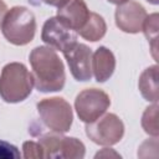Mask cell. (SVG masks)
<instances>
[{"instance_id": "1", "label": "cell", "mask_w": 159, "mask_h": 159, "mask_svg": "<svg viewBox=\"0 0 159 159\" xmlns=\"http://www.w3.org/2000/svg\"><path fill=\"white\" fill-rule=\"evenodd\" d=\"M34 87L39 92L61 91L66 82L65 66L55 50L48 46L35 47L29 56Z\"/></svg>"}, {"instance_id": "2", "label": "cell", "mask_w": 159, "mask_h": 159, "mask_svg": "<svg viewBox=\"0 0 159 159\" xmlns=\"http://www.w3.org/2000/svg\"><path fill=\"white\" fill-rule=\"evenodd\" d=\"M32 88V75L24 63L10 62L2 67L0 75V97L4 102H22L31 94Z\"/></svg>"}, {"instance_id": "3", "label": "cell", "mask_w": 159, "mask_h": 159, "mask_svg": "<svg viewBox=\"0 0 159 159\" xmlns=\"http://www.w3.org/2000/svg\"><path fill=\"white\" fill-rule=\"evenodd\" d=\"M4 37L15 46L30 43L36 32V19L31 10L25 6H14L6 11L1 25Z\"/></svg>"}, {"instance_id": "4", "label": "cell", "mask_w": 159, "mask_h": 159, "mask_svg": "<svg viewBox=\"0 0 159 159\" xmlns=\"http://www.w3.org/2000/svg\"><path fill=\"white\" fill-rule=\"evenodd\" d=\"M36 107L41 120L51 130L66 133L71 129L73 122V112L71 104L65 98H43L37 103Z\"/></svg>"}, {"instance_id": "5", "label": "cell", "mask_w": 159, "mask_h": 159, "mask_svg": "<svg viewBox=\"0 0 159 159\" xmlns=\"http://www.w3.org/2000/svg\"><path fill=\"white\" fill-rule=\"evenodd\" d=\"M39 143L43 149L45 158L82 159L86 154L84 144L75 137H65L62 133L53 132L43 134Z\"/></svg>"}, {"instance_id": "6", "label": "cell", "mask_w": 159, "mask_h": 159, "mask_svg": "<svg viewBox=\"0 0 159 159\" xmlns=\"http://www.w3.org/2000/svg\"><path fill=\"white\" fill-rule=\"evenodd\" d=\"M86 135L98 145L111 147L123 138L124 124L117 114L106 113L96 120L86 123Z\"/></svg>"}, {"instance_id": "7", "label": "cell", "mask_w": 159, "mask_h": 159, "mask_svg": "<svg viewBox=\"0 0 159 159\" xmlns=\"http://www.w3.org/2000/svg\"><path fill=\"white\" fill-rule=\"evenodd\" d=\"M111 106L109 96L98 88H86L75 99V109L78 118L84 123H91L107 112Z\"/></svg>"}, {"instance_id": "8", "label": "cell", "mask_w": 159, "mask_h": 159, "mask_svg": "<svg viewBox=\"0 0 159 159\" xmlns=\"http://www.w3.org/2000/svg\"><path fill=\"white\" fill-rule=\"evenodd\" d=\"M41 40L52 50L65 53L77 43V34L55 16L45 21Z\"/></svg>"}, {"instance_id": "9", "label": "cell", "mask_w": 159, "mask_h": 159, "mask_svg": "<svg viewBox=\"0 0 159 159\" xmlns=\"http://www.w3.org/2000/svg\"><path fill=\"white\" fill-rule=\"evenodd\" d=\"M145 17L147 11L144 6L133 0L119 4L114 12L117 27L127 34H138L142 31Z\"/></svg>"}, {"instance_id": "10", "label": "cell", "mask_w": 159, "mask_h": 159, "mask_svg": "<svg viewBox=\"0 0 159 159\" xmlns=\"http://www.w3.org/2000/svg\"><path fill=\"white\" fill-rule=\"evenodd\" d=\"M63 56L76 81L86 82L92 78V51L87 45L77 42Z\"/></svg>"}, {"instance_id": "11", "label": "cell", "mask_w": 159, "mask_h": 159, "mask_svg": "<svg viewBox=\"0 0 159 159\" xmlns=\"http://www.w3.org/2000/svg\"><path fill=\"white\" fill-rule=\"evenodd\" d=\"M89 12L84 0H63L57 6L56 17L77 34V30H80L88 19Z\"/></svg>"}, {"instance_id": "12", "label": "cell", "mask_w": 159, "mask_h": 159, "mask_svg": "<svg viewBox=\"0 0 159 159\" xmlns=\"http://www.w3.org/2000/svg\"><path fill=\"white\" fill-rule=\"evenodd\" d=\"M116 70V57L106 46H99L92 53V75L96 81L102 83L109 80Z\"/></svg>"}, {"instance_id": "13", "label": "cell", "mask_w": 159, "mask_h": 159, "mask_svg": "<svg viewBox=\"0 0 159 159\" xmlns=\"http://www.w3.org/2000/svg\"><path fill=\"white\" fill-rule=\"evenodd\" d=\"M138 88L143 98L148 102H158V66L153 65L145 68L138 81Z\"/></svg>"}, {"instance_id": "14", "label": "cell", "mask_w": 159, "mask_h": 159, "mask_svg": "<svg viewBox=\"0 0 159 159\" xmlns=\"http://www.w3.org/2000/svg\"><path fill=\"white\" fill-rule=\"evenodd\" d=\"M106 32H107V24L104 19L99 14L92 11L89 12L88 19L86 20L83 26L80 30H77V35L91 42L99 41L101 39H103Z\"/></svg>"}, {"instance_id": "15", "label": "cell", "mask_w": 159, "mask_h": 159, "mask_svg": "<svg viewBox=\"0 0 159 159\" xmlns=\"http://www.w3.org/2000/svg\"><path fill=\"white\" fill-rule=\"evenodd\" d=\"M158 21H159V15L157 12L152 14V15H147L143 26H142V31L144 32L145 37L149 41L150 48H152V55L155 60H158V55H157V50H158Z\"/></svg>"}, {"instance_id": "16", "label": "cell", "mask_w": 159, "mask_h": 159, "mask_svg": "<svg viewBox=\"0 0 159 159\" xmlns=\"http://www.w3.org/2000/svg\"><path fill=\"white\" fill-rule=\"evenodd\" d=\"M142 127L150 137H158V102L147 107L142 116Z\"/></svg>"}, {"instance_id": "17", "label": "cell", "mask_w": 159, "mask_h": 159, "mask_svg": "<svg viewBox=\"0 0 159 159\" xmlns=\"http://www.w3.org/2000/svg\"><path fill=\"white\" fill-rule=\"evenodd\" d=\"M22 150H24L22 157H24L25 159L45 158L43 149H42V147H41V144H40L39 142H34V140L24 142V144H22Z\"/></svg>"}, {"instance_id": "18", "label": "cell", "mask_w": 159, "mask_h": 159, "mask_svg": "<svg viewBox=\"0 0 159 159\" xmlns=\"http://www.w3.org/2000/svg\"><path fill=\"white\" fill-rule=\"evenodd\" d=\"M21 157L17 147L5 140H0V159H19Z\"/></svg>"}, {"instance_id": "19", "label": "cell", "mask_w": 159, "mask_h": 159, "mask_svg": "<svg viewBox=\"0 0 159 159\" xmlns=\"http://www.w3.org/2000/svg\"><path fill=\"white\" fill-rule=\"evenodd\" d=\"M108 157H114V158H120V155L118 154V153H116L113 149H111V148H104V149H102L101 152H98L96 155H94V158H108Z\"/></svg>"}, {"instance_id": "20", "label": "cell", "mask_w": 159, "mask_h": 159, "mask_svg": "<svg viewBox=\"0 0 159 159\" xmlns=\"http://www.w3.org/2000/svg\"><path fill=\"white\" fill-rule=\"evenodd\" d=\"M7 10L9 9H7L6 4L2 0H0V25H1V21H2V19H4V16H5V14H6Z\"/></svg>"}, {"instance_id": "21", "label": "cell", "mask_w": 159, "mask_h": 159, "mask_svg": "<svg viewBox=\"0 0 159 159\" xmlns=\"http://www.w3.org/2000/svg\"><path fill=\"white\" fill-rule=\"evenodd\" d=\"M42 1L47 5H51V6H58L63 0H42Z\"/></svg>"}, {"instance_id": "22", "label": "cell", "mask_w": 159, "mask_h": 159, "mask_svg": "<svg viewBox=\"0 0 159 159\" xmlns=\"http://www.w3.org/2000/svg\"><path fill=\"white\" fill-rule=\"evenodd\" d=\"M107 1H109L111 4H114V5H119V4L125 2V1H128V0H107Z\"/></svg>"}, {"instance_id": "23", "label": "cell", "mask_w": 159, "mask_h": 159, "mask_svg": "<svg viewBox=\"0 0 159 159\" xmlns=\"http://www.w3.org/2000/svg\"><path fill=\"white\" fill-rule=\"evenodd\" d=\"M145 1H148V2L152 4V5H158V4H159V0H145Z\"/></svg>"}]
</instances>
